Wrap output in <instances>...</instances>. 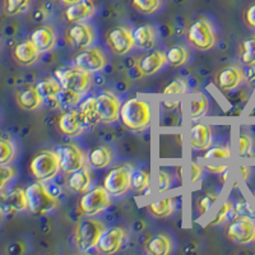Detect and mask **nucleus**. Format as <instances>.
I'll use <instances>...</instances> for the list:
<instances>
[{"label":"nucleus","instance_id":"nucleus-42","mask_svg":"<svg viewBox=\"0 0 255 255\" xmlns=\"http://www.w3.org/2000/svg\"><path fill=\"white\" fill-rule=\"evenodd\" d=\"M253 138L247 133H240L238 139V149H239V156L240 157H250L252 156L253 151Z\"/></svg>","mask_w":255,"mask_h":255},{"label":"nucleus","instance_id":"nucleus-13","mask_svg":"<svg viewBox=\"0 0 255 255\" xmlns=\"http://www.w3.org/2000/svg\"><path fill=\"white\" fill-rule=\"evenodd\" d=\"M58 153L60 157L61 170L65 174H72V172L86 167V163H87L86 154L74 143H67V144L60 145Z\"/></svg>","mask_w":255,"mask_h":255},{"label":"nucleus","instance_id":"nucleus-52","mask_svg":"<svg viewBox=\"0 0 255 255\" xmlns=\"http://www.w3.org/2000/svg\"><path fill=\"white\" fill-rule=\"evenodd\" d=\"M239 170H240V175H241V177H243L244 181H248L250 177V175H252V170H250L249 166L241 165L240 167H239Z\"/></svg>","mask_w":255,"mask_h":255},{"label":"nucleus","instance_id":"nucleus-39","mask_svg":"<svg viewBox=\"0 0 255 255\" xmlns=\"http://www.w3.org/2000/svg\"><path fill=\"white\" fill-rule=\"evenodd\" d=\"M188 91V82L183 78L172 79L168 84L162 88V95L165 96H180Z\"/></svg>","mask_w":255,"mask_h":255},{"label":"nucleus","instance_id":"nucleus-48","mask_svg":"<svg viewBox=\"0 0 255 255\" xmlns=\"http://www.w3.org/2000/svg\"><path fill=\"white\" fill-rule=\"evenodd\" d=\"M244 22L250 29L255 31V1L247 6L244 12Z\"/></svg>","mask_w":255,"mask_h":255},{"label":"nucleus","instance_id":"nucleus-16","mask_svg":"<svg viewBox=\"0 0 255 255\" xmlns=\"http://www.w3.org/2000/svg\"><path fill=\"white\" fill-rule=\"evenodd\" d=\"M128 238V230L123 226H114L105 230L97 244V249L102 254H115L123 248Z\"/></svg>","mask_w":255,"mask_h":255},{"label":"nucleus","instance_id":"nucleus-30","mask_svg":"<svg viewBox=\"0 0 255 255\" xmlns=\"http://www.w3.org/2000/svg\"><path fill=\"white\" fill-rule=\"evenodd\" d=\"M175 209H176V203L174 198H163V199L154 200L149 204V212L156 218L170 217Z\"/></svg>","mask_w":255,"mask_h":255},{"label":"nucleus","instance_id":"nucleus-47","mask_svg":"<svg viewBox=\"0 0 255 255\" xmlns=\"http://www.w3.org/2000/svg\"><path fill=\"white\" fill-rule=\"evenodd\" d=\"M172 177L165 170H159L158 174V191L159 193H165L168 189L171 188Z\"/></svg>","mask_w":255,"mask_h":255},{"label":"nucleus","instance_id":"nucleus-12","mask_svg":"<svg viewBox=\"0 0 255 255\" xmlns=\"http://www.w3.org/2000/svg\"><path fill=\"white\" fill-rule=\"evenodd\" d=\"M96 40V32L87 20L73 23L65 32V42L76 50H83L92 46Z\"/></svg>","mask_w":255,"mask_h":255},{"label":"nucleus","instance_id":"nucleus-31","mask_svg":"<svg viewBox=\"0 0 255 255\" xmlns=\"http://www.w3.org/2000/svg\"><path fill=\"white\" fill-rule=\"evenodd\" d=\"M79 111H81L86 127H93L97 123H100L99 114H97V101H96V97H88V99L84 100L81 104Z\"/></svg>","mask_w":255,"mask_h":255},{"label":"nucleus","instance_id":"nucleus-53","mask_svg":"<svg viewBox=\"0 0 255 255\" xmlns=\"http://www.w3.org/2000/svg\"><path fill=\"white\" fill-rule=\"evenodd\" d=\"M163 123H165L166 127H175V125L177 124V118H175V116L172 115H167L165 119H163Z\"/></svg>","mask_w":255,"mask_h":255},{"label":"nucleus","instance_id":"nucleus-9","mask_svg":"<svg viewBox=\"0 0 255 255\" xmlns=\"http://www.w3.org/2000/svg\"><path fill=\"white\" fill-rule=\"evenodd\" d=\"M106 44L110 51L116 56H124L135 46L133 29L125 26H115L106 33Z\"/></svg>","mask_w":255,"mask_h":255},{"label":"nucleus","instance_id":"nucleus-38","mask_svg":"<svg viewBox=\"0 0 255 255\" xmlns=\"http://www.w3.org/2000/svg\"><path fill=\"white\" fill-rule=\"evenodd\" d=\"M163 0H131V5L135 10L144 15H151L158 12Z\"/></svg>","mask_w":255,"mask_h":255},{"label":"nucleus","instance_id":"nucleus-6","mask_svg":"<svg viewBox=\"0 0 255 255\" xmlns=\"http://www.w3.org/2000/svg\"><path fill=\"white\" fill-rule=\"evenodd\" d=\"M55 78L61 83L64 90L72 91L78 95H86L92 86V73L81 68H59Z\"/></svg>","mask_w":255,"mask_h":255},{"label":"nucleus","instance_id":"nucleus-18","mask_svg":"<svg viewBox=\"0 0 255 255\" xmlns=\"http://www.w3.org/2000/svg\"><path fill=\"white\" fill-rule=\"evenodd\" d=\"M58 128L61 134L70 138L81 135L86 128L81 111L68 110L61 114L58 120Z\"/></svg>","mask_w":255,"mask_h":255},{"label":"nucleus","instance_id":"nucleus-35","mask_svg":"<svg viewBox=\"0 0 255 255\" xmlns=\"http://www.w3.org/2000/svg\"><path fill=\"white\" fill-rule=\"evenodd\" d=\"M236 217H238V216H236L234 203H232L231 200H225V202L221 204L220 208H218L215 217L212 218L209 225H211V226H218V225H222V223L227 222V221H232Z\"/></svg>","mask_w":255,"mask_h":255},{"label":"nucleus","instance_id":"nucleus-57","mask_svg":"<svg viewBox=\"0 0 255 255\" xmlns=\"http://www.w3.org/2000/svg\"><path fill=\"white\" fill-rule=\"evenodd\" d=\"M253 113H255V108H254V110H253Z\"/></svg>","mask_w":255,"mask_h":255},{"label":"nucleus","instance_id":"nucleus-20","mask_svg":"<svg viewBox=\"0 0 255 255\" xmlns=\"http://www.w3.org/2000/svg\"><path fill=\"white\" fill-rule=\"evenodd\" d=\"M96 13V6L92 0H82L79 3L67 6L64 17L70 23L84 22L92 18Z\"/></svg>","mask_w":255,"mask_h":255},{"label":"nucleus","instance_id":"nucleus-50","mask_svg":"<svg viewBox=\"0 0 255 255\" xmlns=\"http://www.w3.org/2000/svg\"><path fill=\"white\" fill-rule=\"evenodd\" d=\"M163 108L167 111H175L179 108L180 101L176 99V96H167V99H165L162 101Z\"/></svg>","mask_w":255,"mask_h":255},{"label":"nucleus","instance_id":"nucleus-14","mask_svg":"<svg viewBox=\"0 0 255 255\" xmlns=\"http://www.w3.org/2000/svg\"><path fill=\"white\" fill-rule=\"evenodd\" d=\"M106 65H108V58L100 47H87L79 50L78 54L74 56V67L90 73L101 72Z\"/></svg>","mask_w":255,"mask_h":255},{"label":"nucleus","instance_id":"nucleus-55","mask_svg":"<svg viewBox=\"0 0 255 255\" xmlns=\"http://www.w3.org/2000/svg\"><path fill=\"white\" fill-rule=\"evenodd\" d=\"M61 3L64 4V5H73V4H76V3H79V1H82V0H60Z\"/></svg>","mask_w":255,"mask_h":255},{"label":"nucleus","instance_id":"nucleus-4","mask_svg":"<svg viewBox=\"0 0 255 255\" xmlns=\"http://www.w3.org/2000/svg\"><path fill=\"white\" fill-rule=\"evenodd\" d=\"M186 40L198 51H209L217 41L215 27L208 18H197L186 31Z\"/></svg>","mask_w":255,"mask_h":255},{"label":"nucleus","instance_id":"nucleus-54","mask_svg":"<svg viewBox=\"0 0 255 255\" xmlns=\"http://www.w3.org/2000/svg\"><path fill=\"white\" fill-rule=\"evenodd\" d=\"M247 78L249 82H255V65L250 67V69L247 73Z\"/></svg>","mask_w":255,"mask_h":255},{"label":"nucleus","instance_id":"nucleus-8","mask_svg":"<svg viewBox=\"0 0 255 255\" xmlns=\"http://www.w3.org/2000/svg\"><path fill=\"white\" fill-rule=\"evenodd\" d=\"M131 177H133V170L130 166H115L105 176L104 188L113 197H122L131 188Z\"/></svg>","mask_w":255,"mask_h":255},{"label":"nucleus","instance_id":"nucleus-40","mask_svg":"<svg viewBox=\"0 0 255 255\" xmlns=\"http://www.w3.org/2000/svg\"><path fill=\"white\" fill-rule=\"evenodd\" d=\"M15 156V145L12 140L0 139V165H9Z\"/></svg>","mask_w":255,"mask_h":255},{"label":"nucleus","instance_id":"nucleus-43","mask_svg":"<svg viewBox=\"0 0 255 255\" xmlns=\"http://www.w3.org/2000/svg\"><path fill=\"white\" fill-rule=\"evenodd\" d=\"M217 193H206L203 197L200 198L199 202H198V213H199L200 216L206 215L207 212H209V209L213 207V204L217 202Z\"/></svg>","mask_w":255,"mask_h":255},{"label":"nucleus","instance_id":"nucleus-3","mask_svg":"<svg viewBox=\"0 0 255 255\" xmlns=\"http://www.w3.org/2000/svg\"><path fill=\"white\" fill-rule=\"evenodd\" d=\"M26 195L28 211L32 215H47L54 211L59 204L56 195L52 194L42 181H37V183L29 185L26 189Z\"/></svg>","mask_w":255,"mask_h":255},{"label":"nucleus","instance_id":"nucleus-36","mask_svg":"<svg viewBox=\"0 0 255 255\" xmlns=\"http://www.w3.org/2000/svg\"><path fill=\"white\" fill-rule=\"evenodd\" d=\"M149 181H151V174L148 168H139L133 171V177H131V188L136 193H143L145 189L149 188Z\"/></svg>","mask_w":255,"mask_h":255},{"label":"nucleus","instance_id":"nucleus-23","mask_svg":"<svg viewBox=\"0 0 255 255\" xmlns=\"http://www.w3.org/2000/svg\"><path fill=\"white\" fill-rule=\"evenodd\" d=\"M31 41L40 52H49L56 44L55 31L49 26H42L32 32Z\"/></svg>","mask_w":255,"mask_h":255},{"label":"nucleus","instance_id":"nucleus-33","mask_svg":"<svg viewBox=\"0 0 255 255\" xmlns=\"http://www.w3.org/2000/svg\"><path fill=\"white\" fill-rule=\"evenodd\" d=\"M166 58H167V63L172 67H183L189 61L190 52L184 45H174L167 50Z\"/></svg>","mask_w":255,"mask_h":255},{"label":"nucleus","instance_id":"nucleus-28","mask_svg":"<svg viewBox=\"0 0 255 255\" xmlns=\"http://www.w3.org/2000/svg\"><path fill=\"white\" fill-rule=\"evenodd\" d=\"M91 183H92V177H91V172L87 167L72 172L69 174V179H68L69 188L78 194H84L86 191H88Z\"/></svg>","mask_w":255,"mask_h":255},{"label":"nucleus","instance_id":"nucleus-34","mask_svg":"<svg viewBox=\"0 0 255 255\" xmlns=\"http://www.w3.org/2000/svg\"><path fill=\"white\" fill-rule=\"evenodd\" d=\"M208 111V99L200 92H195L190 96V118L191 120L200 119Z\"/></svg>","mask_w":255,"mask_h":255},{"label":"nucleus","instance_id":"nucleus-10","mask_svg":"<svg viewBox=\"0 0 255 255\" xmlns=\"http://www.w3.org/2000/svg\"><path fill=\"white\" fill-rule=\"evenodd\" d=\"M226 235L232 243L238 245H249L255 241V220L238 216L230 222Z\"/></svg>","mask_w":255,"mask_h":255},{"label":"nucleus","instance_id":"nucleus-25","mask_svg":"<svg viewBox=\"0 0 255 255\" xmlns=\"http://www.w3.org/2000/svg\"><path fill=\"white\" fill-rule=\"evenodd\" d=\"M41 52L38 51L37 47L31 40L23 41L15 46L14 51H13V56H14L15 61L23 67H29L32 64H35L40 58Z\"/></svg>","mask_w":255,"mask_h":255},{"label":"nucleus","instance_id":"nucleus-29","mask_svg":"<svg viewBox=\"0 0 255 255\" xmlns=\"http://www.w3.org/2000/svg\"><path fill=\"white\" fill-rule=\"evenodd\" d=\"M239 58L247 67L255 65V33L243 38L239 46Z\"/></svg>","mask_w":255,"mask_h":255},{"label":"nucleus","instance_id":"nucleus-22","mask_svg":"<svg viewBox=\"0 0 255 255\" xmlns=\"http://www.w3.org/2000/svg\"><path fill=\"white\" fill-rule=\"evenodd\" d=\"M174 249V241L170 235L165 232H159L151 236L145 243V252L149 255H168Z\"/></svg>","mask_w":255,"mask_h":255},{"label":"nucleus","instance_id":"nucleus-26","mask_svg":"<svg viewBox=\"0 0 255 255\" xmlns=\"http://www.w3.org/2000/svg\"><path fill=\"white\" fill-rule=\"evenodd\" d=\"M88 163L96 170L108 167L114 159L113 148L109 144H99L88 152Z\"/></svg>","mask_w":255,"mask_h":255},{"label":"nucleus","instance_id":"nucleus-44","mask_svg":"<svg viewBox=\"0 0 255 255\" xmlns=\"http://www.w3.org/2000/svg\"><path fill=\"white\" fill-rule=\"evenodd\" d=\"M59 99V104L64 108H73V106H76L82 99V95H78L76 92H72V91L68 90H63V92L58 96Z\"/></svg>","mask_w":255,"mask_h":255},{"label":"nucleus","instance_id":"nucleus-49","mask_svg":"<svg viewBox=\"0 0 255 255\" xmlns=\"http://www.w3.org/2000/svg\"><path fill=\"white\" fill-rule=\"evenodd\" d=\"M204 172V167L202 165H199L198 162H191V174H190V181L191 184L198 183L202 176H203Z\"/></svg>","mask_w":255,"mask_h":255},{"label":"nucleus","instance_id":"nucleus-45","mask_svg":"<svg viewBox=\"0 0 255 255\" xmlns=\"http://www.w3.org/2000/svg\"><path fill=\"white\" fill-rule=\"evenodd\" d=\"M234 207H235L236 216H244V217H250L253 220H255L254 209L252 208V206L248 203L247 200H239L238 203L234 204Z\"/></svg>","mask_w":255,"mask_h":255},{"label":"nucleus","instance_id":"nucleus-17","mask_svg":"<svg viewBox=\"0 0 255 255\" xmlns=\"http://www.w3.org/2000/svg\"><path fill=\"white\" fill-rule=\"evenodd\" d=\"M166 64L167 58L165 52L161 50H152L138 58L135 67L140 76H153L162 69Z\"/></svg>","mask_w":255,"mask_h":255},{"label":"nucleus","instance_id":"nucleus-41","mask_svg":"<svg viewBox=\"0 0 255 255\" xmlns=\"http://www.w3.org/2000/svg\"><path fill=\"white\" fill-rule=\"evenodd\" d=\"M231 157V151L227 145L217 144V145H211V147L207 149V152L204 153L203 158L204 159H213V161H217V159H229Z\"/></svg>","mask_w":255,"mask_h":255},{"label":"nucleus","instance_id":"nucleus-37","mask_svg":"<svg viewBox=\"0 0 255 255\" xmlns=\"http://www.w3.org/2000/svg\"><path fill=\"white\" fill-rule=\"evenodd\" d=\"M32 0H3V9L6 15H19L27 12Z\"/></svg>","mask_w":255,"mask_h":255},{"label":"nucleus","instance_id":"nucleus-56","mask_svg":"<svg viewBox=\"0 0 255 255\" xmlns=\"http://www.w3.org/2000/svg\"><path fill=\"white\" fill-rule=\"evenodd\" d=\"M1 215H3V213H1V212H0V218H1Z\"/></svg>","mask_w":255,"mask_h":255},{"label":"nucleus","instance_id":"nucleus-46","mask_svg":"<svg viewBox=\"0 0 255 255\" xmlns=\"http://www.w3.org/2000/svg\"><path fill=\"white\" fill-rule=\"evenodd\" d=\"M15 170L9 165H0V190H3L4 186L14 177Z\"/></svg>","mask_w":255,"mask_h":255},{"label":"nucleus","instance_id":"nucleus-19","mask_svg":"<svg viewBox=\"0 0 255 255\" xmlns=\"http://www.w3.org/2000/svg\"><path fill=\"white\" fill-rule=\"evenodd\" d=\"M28 209L26 190L14 189L8 194L0 195V212L3 215H10Z\"/></svg>","mask_w":255,"mask_h":255},{"label":"nucleus","instance_id":"nucleus-7","mask_svg":"<svg viewBox=\"0 0 255 255\" xmlns=\"http://www.w3.org/2000/svg\"><path fill=\"white\" fill-rule=\"evenodd\" d=\"M110 204L111 198L109 191L104 186H96L82 195L78 207L82 215L95 217L105 209H108Z\"/></svg>","mask_w":255,"mask_h":255},{"label":"nucleus","instance_id":"nucleus-1","mask_svg":"<svg viewBox=\"0 0 255 255\" xmlns=\"http://www.w3.org/2000/svg\"><path fill=\"white\" fill-rule=\"evenodd\" d=\"M119 120L128 130L142 133L147 130L151 125V106L145 100L139 99V97L129 99L122 105Z\"/></svg>","mask_w":255,"mask_h":255},{"label":"nucleus","instance_id":"nucleus-5","mask_svg":"<svg viewBox=\"0 0 255 255\" xmlns=\"http://www.w3.org/2000/svg\"><path fill=\"white\" fill-rule=\"evenodd\" d=\"M29 170L37 181L46 183L52 180L61 170L58 152L45 149L36 154L29 163Z\"/></svg>","mask_w":255,"mask_h":255},{"label":"nucleus","instance_id":"nucleus-51","mask_svg":"<svg viewBox=\"0 0 255 255\" xmlns=\"http://www.w3.org/2000/svg\"><path fill=\"white\" fill-rule=\"evenodd\" d=\"M204 167L208 170L209 172H212V174H222V172H225L226 170H229V166L227 165H221V163H208Z\"/></svg>","mask_w":255,"mask_h":255},{"label":"nucleus","instance_id":"nucleus-11","mask_svg":"<svg viewBox=\"0 0 255 255\" xmlns=\"http://www.w3.org/2000/svg\"><path fill=\"white\" fill-rule=\"evenodd\" d=\"M96 101H97V114H99L100 123L113 124L119 120L123 104L115 93L111 91H102L97 95Z\"/></svg>","mask_w":255,"mask_h":255},{"label":"nucleus","instance_id":"nucleus-21","mask_svg":"<svg viewBox=\"0 0 255 255\" xmlns=\"http://www.w3.org/2000/svg\"><path fill=\"white\" fill-rule=\"evenodd\" d=\"M213 133L208 124H195L190 130V145L194 151H207L212 145Z\"/></svg>","mask_w":255,"mask_h":255},{"label":"nucleus","instance_id":"nucleus-32","mask_svg":"<svg viewBox=\"0 0 255 255\" xmlns=\"http://www.w3.org/2000/svg\"><path fill=\"white\" fill-rule=\"evenodd\" d=\"M38 93L41 95L42 99H49V97H58L61 92H63V86L60 82L56 78H45L41 79L37 84H36Z\"/></svg>","mask_w":255,"mask_h":255},{"label":"nucleus","instance_id":"nucleus-24","mask_svg":"<svg viewBox=\"0 0 255 255\" xmlns=\"http://www.w3.org/2000/svg\"><path fill=\"white\" fill-rule=\"evenodd\" d=\"M17 104L26 111H35L44 104V99L38 93L36 86H27L17 92Z\"/></svg>","mask_w":255,"mask_h":255},{"label":"nucleus","instance_id":"nucleus-27","mask_svg":"<svg viewBox=\"0 0 255 255\" xmlns=\"http://www.w3.org/2000/svg\"><path fill=\"white\" fill-rule=\"evenodd\" d=\"M134 44L138 49L151 50L156 45L157 31L153 26L149 24H142L133 29Z\"/></svg>","mask_w":255,"mask_h":255},{"label":"nucleus","instance_id":"nucleus-2","mask_svg":"<svg viewBox=\"0 0 255 255\" xmlns=\"http://www.w3.org/2000/svg\"><path fill=\"white\" fill-rule=\"evenodd\" d=\"M105 230V223L99 218L88 217L79 221L74 230V243L77 249L79 252H90L93 248H97Z\"/></svg>","mask_w":255,"mask_h":255},{"label":"nucleus","instance_id":"nucleus-15","mask_svg":"<svg viewBox=\"0 0 255 255\" xmlns=\"http://www.w3.org/2000/svg\"><path fill=\"white\" fill-rule=\"evenodd\" d=\"M247 79V73L238 64H229L221 68L216 74V84L223 92H231L239 88Z\"/></svg>","mask_w":255,"mask_h":255}]
</instances>
